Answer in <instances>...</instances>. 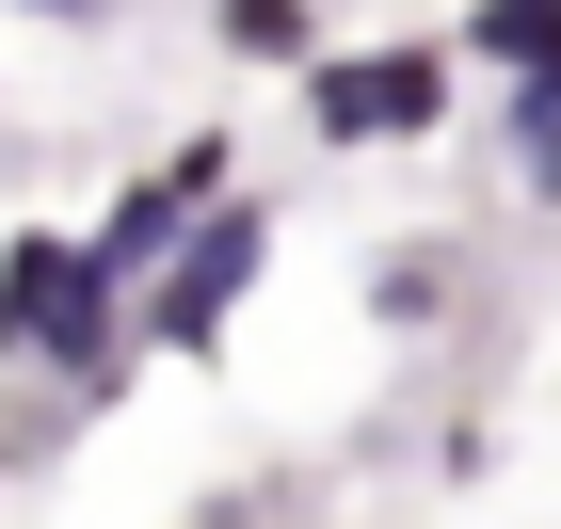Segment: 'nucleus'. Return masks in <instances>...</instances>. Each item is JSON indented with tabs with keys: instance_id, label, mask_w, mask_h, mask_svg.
Returning a JSON list of instances; mask_svg holds the SVG:
<instances>
[{
	"instance_id": "nucleus-7",
	"label": "nucleus",
	"mask_w": 561,
	"mask_h": 529,
	"mask_svg": "<svg viewBox=\"0 0 561 529\" xmlns=\"http://www.w3.org/2000/svg\"><path fill=\"white\" fill-rule=\"evenodd\" d=\"M497 145H514L529 209H561V81H514V96H497Z\"/></svg>"
},
{
	"instance_id": "nucleus-3",
	"label": "nucleus",
	"mask_w": 561,
	"mask_h": 529,
	"mask_svg": "<svg viewBox=\"0 0 561 529\" xmlns=\"http://www.w3.org/2000/svg\"><path fill=\"white\" fill-rule=\"evenodd\" d=\"M257 273H273V209H257V193H209L193 241L129 289V337H145V353H225V321H241Z\"/></svg>"
},
{
	"instance_id": "nucleus-8",
	"label": "nucleus",
	"mask_w": 561,
	"mask_h": 529,
	"mask_svg": "<svg viewBox=\"0 0 561 529\" xmlns=\"http://www.w3.org/2000/svg\"><path fill=\"white\" fill-rule=\"evenodd\" d=\"M33 16H48V33H96V16H113V0H33Z\"/></svg>"
},
{
	"instance_id": "nucleus-1",
	"label": "nucleus",
	"mask_w": 561,
	"mask_h": 529,
	"mask_svg": "<svg viewBox=\"0 0 561 529\" xmlns=\"http://www.w3.org/2000/svg\"><path fill=\"white\" fill-rule=\"evenodd\" d=\"M0 369H48V386H129V306L81 273V225H16L0 241Z\"/></svg>"
},
{
	"instance_id": "nucleus-4",
	"label": "nucleus",
	"mask_w": 561,
	"mask_h": 529,
	"mask_svg": "<svg viewBox=\"0 0 561 529\" xmlns=\"http://www.w3.org/2000/svg\"><path fill=\"white\" fill-rule=\"evenodd\" d=\"M209 193H241V161H225V129H193V145H176V161H145L129 193H113V209L81 225V273H96V289H113V306H129L145 273H161L176 241H193V209H209Z\"/></svg>"
},
{
	"instance_id": "nucleus-2",
	"label": "nucleus",
	"mask_w": 561,
	"mask_h": 529,
	"mask_svg": "<svg viewBox=\"0 0 561 529\" xmlns=\"http://www.w3.org/2000/svg\"><path fill=\"white\" fill-rule=\"evenodd\" d=\"M449 113H466V65L433 33H369V48H321V65H305V145H337V161L433 145Z\"/></svg>"
},
{
	"instance_id": "nucleus-5",
	"label": "nucleus",
	"mask_w": 561,
	"mask_h": 529,
	"mask_svg": "<svg viewBox=\"0 0 561 529\" xmlns=\"http://www.w3.org/2000/svg\"><path fill=\"white\" fill-rule=\"evenodd\" d=\"M433 48H449V65H481L497 96H514V81H561V0H466Z\"/></svg>"
},
{
	"instance_id": "nucleus-6",
	"label": "nucleus",
	"mask_w": 561,
	"mask_h": 529,
	"mask_svg": "<svg viewBox=\"0 0 561 529\" xmlns=\"http://www.w3.org/2000/svg\"><path fill=\"white\" fill-rule=\"evenodd\" d=\"M209 48H225V65H289V81H305V65H321V0H209Z\"/></svg>"
}]
</instances>
